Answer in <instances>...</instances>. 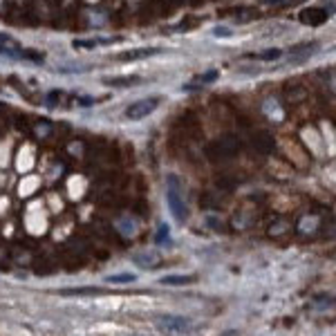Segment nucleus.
I'll return each mask as SVG.
<instances>
[{"instance_id":"nucleus-2","label":"nucleus","mask_w":336,"mask_h":336,"mask_svg":"<svg viewBox=\"0 0 336 336\" xmlns=\"http://www.w3.org/2000/svg\"><path fill=\"white\" fill-rule=\"evenodd\" d=\"M166 200H168V206L173 211V216L177 222H184L189 217V211H186V204L179 200V193H177V177L170 175L168 177V189H166Z\"/></svg>"},{"instance_id":"nucleus-9","label":"nucleus","mask_w":336,"mask_h":336,"mask_svg":"<svg viewBox=\"0 0 336 336\" xmlns=\"http://www.w3.org/2000/svg\"><path fill=\"white\" fill-rule=\"evenodd\" d=\"M283 56V49H267L263 54H251V58H258V61H276V58Z\"/></svg>"},{"instance_id":"nucleus-3","label":"nucleus","mask_w":336,"mask_h":336,"mask_svg":"<svg viewBox=\"0 0 336 336\" xmlns=\"http://www.w3.org/2000/svg\"><path fill=\"white\" fill-rule=\"evenodd\" d=\"M159 105V96H150V99H142V101H135L126 108V117L128 119H144L148 117L150 112H155V108Z\"/></svg>"},{"instance_id":"nucleus-10","label":"nucleus","mask_w":336,"mask_h":336,"mask_svg":"<svg viewBox=\"0 0 336 336\" xmlns=\"http://www.w3.org/2000/svg\"><path fill=\"white\" fill-rule=\"evenodd\" d=\"M135 278V273H119V276H108V283H132Z\"/></svg>"},{"instance_id":"nucleus-11","label":"nucleus","mask_w":336,"mask_h":336,"mask_svg":"<svg viewBox=\"0 0 336 336\" xmlns=\"http://www.w3.org/2000/svg\"><path fill=\"white\" fill-rule=\"evenodd\" d=\"M0 45H2V48H9V49H21V45L11 36H7V34H0Z\"/></svg>"},{"instance_id":"nucleus-8","label":"nucleus","mask_w":336,"mask_h":336,"mask_svg":"<svg viewBox=\"0 0 336 336\" xmlns=\"http://www.w3.org/2000/svg\"><path fill=\"white\" fill-rule=\"evenodd\" d=\"M300 18H303V23H310V25H320V23L327 18V14H320L318 9H307V11H303Z\"/></svg>"},{"instance_id":"nucleus-5","label":"nucleus","mask_w":336,"mask_h":336,"mask_svg":"<svg viewBox=\"0 0 336 336\" xmlns=\"http://www.w3.org/2000/svg\"><path fill=\"white\" fill-rule=\"evenodd\" d=\"M108 85H117V88H130V85L142 83V76H112V79H105Z\"/></svg>"},{"instance_id":"nucleus-13","label":"nucleus","mask_w":336,"mask_h":336,"mask_svg":"<svg viewBox=\"0 0 336 336\" xmlns=\"http://www.w3.org/2000/svg\"><path fill=\"white\" fill-rule=\"evenodd\" d=\"M99 41H74V48H95Z\"/></svg>"},{"instance_id":"nucleus-12","label":"nucleus","mask_w":336,"mask_h":336,"mask_svg":"<svg viewBox=\"0 0 336 336\" xmlns=\"http://www.w3.org/2000/svg\"><path fill=\"white\" fill-rule=\"evenodd\" d=\"M213 79H217V72L213 70V72H206V74H200L197 76V81H202V83H206V81H213Z\"/></svg>"},{"instance_id":"nucleus-15","label":"nucleus","mask_w":336,"mask_h":336,"mask_svg":"<svg viewBox=\"0 0 336 336\" xmlns=\"http://www.w3.org/2000/svg\"><path fill=\"white\" fill-rule=\"evenodd\" d=\"M162 231H159V236H157V242H162L164 238H168V226H159Z\"/></svg>"},{"instance_id":"nucleus-6","label":"nucleus","mask_w":336,"mask_h":336,"mask_svg":"<svg viewBox=\"0 0 336 336\" xmlns=\"http://www.w3.org/2000/svg\"><path fill=\"white\" fill-rule=\"evenodd\" d=\"M132 260L139 263L142 267H159V256L157 253H135Z\"/></svg>"},{"instance_id":"nucleus-7","label":"nucleus","mask_w":336,"mask_h":336,"mask_svg":"<svg viewBox=\"0 0 336 336\" xmlns=\"http://www.w3.org/2000/svg\"><path fill=\"white\" fill-rule=\"evenodd\" d=\"M195 283V276H164L162 285H168V287H179V285H191Z\"/></svg>"},{"instance_id":"nucleus-1","label":"nucleus","mask_w":336,"mask_h":336,"mask_svg":"<svg viewBox=\"0 0 336 336\" xmlns=\"http://www.w3.org/2000/svg\"><path fill=\"white\" fill-rule=\"evenodd\" d=\"M157 330L166 336H177L193 330V323L189 318H184V316H159Z\"/></svg>"},{"instance_id":"nucleus-4","label":"nucleus","mask_w":336,"mask_h":336,"mask_svg":"<svg viewBox=\"0 0 336 336\" xmlns=\"http://www.w3.org/2000/svg\"><path fill=\"white\" fill-rule=\"evenodd\" d=\"M155 54H159V49L150 48V49H130V52L121 54V61H139V58H148V56H155Z\"/></svg>"},{"instance_id":"nucleus-14","label":"nucleus","mask_w":336,"mask_h":336,"mask_svg":"<svg viewBox=\"0 0 336 336\" xmlns=\"http://www.w3.org/2000/svg\"><path fill=\"white\" fill-rule=\"evenodd\" d=\"M216 36H231V29L229 27H216Z\"/></svg>"}]
</instances>
